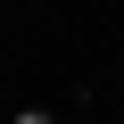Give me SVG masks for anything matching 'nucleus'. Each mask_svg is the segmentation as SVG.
<instances>
[{"label":"nucleus","instance_id":"1","mask_svg":"<svg viewBox=\"0 0 124 124\" xmlns=\"http://www.w3.org/2000/svg\"><path fill=\"white\" fill-rule=\"evenodd\" d=\"M17 124H50V116H41V108H25V116H17Z\"/></svg>","mask_w":124,"mask_h":124},{"label":"nucleus","instance_id":"2","mask_svg":"<svg viewBox=\"0 0 124 124\" xmlns=\"http://www.w3.org/2000/svg\"><path fill=\"white\" fill-rule=\"evenodd\" d=\"M50 124H75V116H50Z\"/></svg>","mask_w":124,"mask_h":124}]
</instances>
